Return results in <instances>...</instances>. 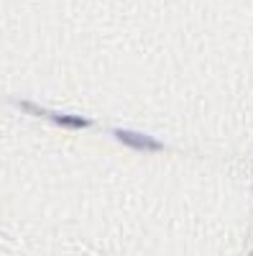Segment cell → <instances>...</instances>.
<instances>
[{
  "label": "cell",
  "instance_id": "1",
  "mask_svg": "<svg viewBox=\"0 0 253 256\" xmlns=\"http://www.w3.org/2000/svg\"><path fill=\"white\" fill-rule=\"evenodd\" d=\"M118 141L131 146V148H138V152H161L164 144L151 138V136H143V134H136V131H115Z\"/></svg>",
  "mask_w": 253,
  "mask_h": 256
},
{
  "label": "cell",
  "instance_id": "2",
  "mask_svg": "<svg viewBox=\"0 0 253 256\" xmlns=\"http://www.w3.org/2000/svg\"><path fill=\"white\" fill-rule=\"evenodd\" d=\"M59 126H69V128H87L90 120H84V118H74V116H54Z\"/></svg>",
  "mask_w": 253,
  "mask_h": 256
}]
</instances>
